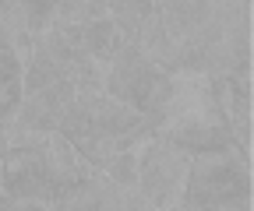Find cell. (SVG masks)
Here are the masks:
<instances>
[{"instance_id":"ba28073f","label":"cell","mask_w":254,"mask_h":211,"mask_svg":"<svg viewBox=\"0 0 254 211\" xmlns=\"http://www.w3.org/2000/svg\"><path fill=\"white\" fill-rule=\"evenodd\" d=\"M64 74L50 64L46 56H36L32 53V60L21 67V95H32V92H43V88H50L53 81H60Z\"/></svg>"},{"instance_id":"30bf717a","label":"cell","mask_w":254,"mask_h":211,"mask_svg":"<svg viewBox=\"0 0 254 211\" xmlns=\"http://www.w3.org/2000/svg\"><path fill=\"white\" fill-rule=\"evenodd\" d=\"M4 197H7V194H4V187H0V208H4Z\"/></svg>"},{"instance_id":"8992f818","label":"cell","mask_w":254,"mask_h":211,"mask_svg":"<svg viewBox=\"0 0 254 211\" xmlns=\"http://www.w3.org/2000/svg\"><path fill=\"white\" fill-rule=\"evenodd\" d=\"M131 42H134V49L148 60L152 67L166 71V74H173L180 67V56H177V49H173V42L166 36V25H163V18H159V11H152L145 18V25L138 28V36Z\"/></svg>"},{"instance_id":"9c48e42d","label":"cell","mask_w":254,"mask_h":211,"mask_svg":"<svg viewBox=\"0 0 254 211\" xmlns=\"http://www.w3.org/2000/svg\"><path fill=\"white\" fill-rule=\"evenodd\" d=\"M18 81H21V60L11 49H0V88L18 84Z\"/></svg>"},{"instance_id":"3957f363","label":"cell","mask_w":254,"mask_h":211,"mask_svg":"<svg viewBox=\"0 0 254 211\" xmlns=\"http://www.w3.org/2000/svg\"><path fill=\"white\" fill-rule=\"evenodd\" d=\"M166 71L152 67L148 60L134 49V42L120 46L113 56H110V74H106V92L120 102H131L134 109H148V99L155 92L159 78H163Z\"/></svg>"},{"instance_id":"5b68a950","label":"cell","mask_w":254,"mask_h":211,"mask_svg":"<svg viewBox=\"0 0 254 211\" xmlns=\"http://www.w3.org/2000/svg\"><path fill=\"white\" fill-rule=\"evenodd\" d=\"M39 162H43V176L57 187V197H60V190H67L71 183H78V179H85V176L95 172V169L74 152V144L64 137L60 130H50L46 144L39 148Z\"/></svg>"},{"instance_id":"52a82bcc","label":"cell","mask_w":254,"mask_h":211,"mask_svg":"<svg viewBox=\"0 0 254 211\" xmlns=\"http://www.w3.org/2000/svg\"><path fill=\"white\" fill-rule=\"evenodd\" d=\"M155 11V0H106V14L110 21L120 28L127 39L138 36V28L145 25V18Z\"/></svg>"},{"instance_id":"7a4b0ae2","label":"cell","mask_w":254,"mask_h":211,"mask_svg":"<svg viewBox=\"0 0 254 211\" xmlns=\"http://www.w3.org/2000/svg\"><path fill=\"white\" fill-rule=\"evenodd\" d=\"M187 172H190L187 148L152 134L145 155H141V169H138V183L148 194L152 208H180L184 190H187Z\"/></svg>"},{"instance_id":"6da1fadb","label":"cell","mask_w":254,"mask_h":211,"mask_svg":"<svg viewBox=\"0 0 254 211\" xmlns=\"http://www.w3.org/2000/svg\"><path fill=\"white\" fill-rule=\"evenodd\" d=\"M180 208H251V172L240 144L190 152V172Z\"/></svg>"},{"instance_id":"277c9868","label":"cell","mask_w":254,"mask_h":211,"mask_svg":"<svg viewBox=\"0 0 254 211\" xmlns=\"http://www.w3.org/2000/svg\"><path fill=\"white\" fill-rule=\"evenodd\" d=\"M71 102H74V84L67 78H60L50 88H43V92L21 95L18 124L28 127V130H57V124L64 120V113L71 109Z\"/></svg>"}]
</instances>
